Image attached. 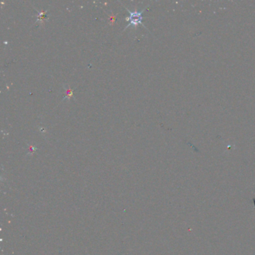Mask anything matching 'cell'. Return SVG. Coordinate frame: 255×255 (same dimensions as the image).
I'll list each match as a JSON object with an SVG mask.
<instances>
[{
    "mask_svg": "<svg viewBox=\"0 0 255 255\" xmlns=\"http://www.w3.org/2000/svg\"><path fill=\"white\" fill-rule=\"evenodd\" d=\"M128 10V9H127ZM144 11V8L142 9V10L141 11H138L135 9V11H129V17H127L125 20H127V21H129V24L127 25L126 27H125V29L126 28H128L129 26H133L135 27H136L139 24H141L142 26H144L142 24V17H141V14H142V12Z\"/></svg>",
    "mask_w": 255,
    "mask_h": 255,
    "instance_id": "cell-1",
    "label": "cell"
},
{
    "mask_svg": "<svg viewBox=\"0 0 255 255\" xmlns=\"http://www.w3.org/2000/svg\"><path fill=\"white\" fill-rule=\"evenodd\" d=\"M64 91H65V95H64V100L70 99L73 95V90L70 88L69 85H64Z\"/></svg>",
    "mask_w": 255,
    "mask_h": 255,
    "instance_id": "cell-2",
    "label": "cell"
},
{
    "mask_svg": "<svg viewBox=\"0 0 255 255\" xmlns=\"http://www.w3.org/2000/svg\"><path fill=\"white\" fill-rule=\"evenodd\" d=\"M46 19H47V16L46 15V12L41 11L38 13V20H41V22H43L44 20H46Z\"/></svg>",
    "mask_w": 255,
    "mask_h": 255,
    "instance_id": "cell-3",
    "label": "cell"
}]
</instances>
